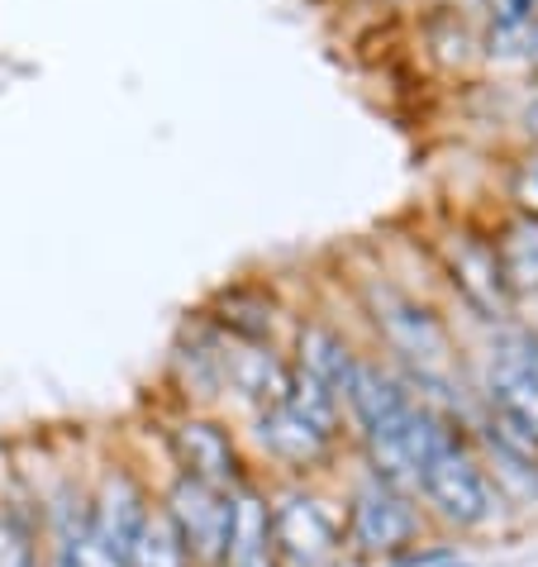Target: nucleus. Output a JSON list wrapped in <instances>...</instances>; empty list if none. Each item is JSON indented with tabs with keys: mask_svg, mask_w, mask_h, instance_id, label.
Segmentation results:
<instances>
[{
	"mask_svg": "<svg viewBox=\"0 0 538 567\" xmlns=\"http://www.w3.org/2000/svg\"><path fill=\"white\" fill-rule=\"evenodd\" d=\"M420 519L410 511V501L401 496V486H391L376 477L372 486H362L353 501V519H348V544L362 558H391L415 539Z\"/></svg>",
	"mask_w": 538,
	"mask_h": 567,
	"instance_id": "nucleus-2",
	"label": "nucleus"
},
{
	"mask_svg": "<svg viewBox=\"0 0 538 567\" xmlns=\"http://www.w3.org/2000/svg\"><path fill=\"white\" fill-rule=\"evenodd\" d=\"M496 262L510 291H538V219L519 215L496 239Z\"/></svg>",
	"mask_w": 538,
	"mask_h": 567,
	"instance_id": "nucleus-14",
	"label": "nucleus"
},
{
	"mask_svg": "<svg viewBox=\"0 0 538 567\" xmlns=\"http://www.w3.org/2000/svg\"><path fill=\"white\" fill-rule=\"evenodd\" d=\"M339 401H343L339 391H329L324 382H314L310 372L296 368L291 372V386H287V401H281V405H291L300 420H310L320 434L334 439V430H339Z\"/></svg>",
	"mask_w": 538,
	"mask_h": 567,
	"instance_id": "nucleus-15",
	"label": "nucleus"
},
{
	"mask_svg": "<svg viewBox=\"0 0 538 567\" xmlns=\"http://www.w3.org/2000/svg\"><path fill=\"white\" fill-rule=\"evenodd\" d=\"M490 396L496 411L519 424L529 439H538V339L525 334L496 358L490 368Z\"/></svg>",
	"mask_w": 538,
	"mask_h": 567,
	"instance_id": "nucleus-6",
	"label": "nucleus"
},
{
	"mask_svg": "<svg viewBox=\"0 0 538 567\" xmlns=\"http://www.w3.org/2000/svg\"><path fill=\"white\" fill-rule=\"evenodd\" d=\"M420 486H424V496H430V506L457 529H472L490 515V486L482 477V467L457 449V439L443 444L434 458L420 467Z\"/></svg>",
	"mask_w": 538,
	"mask_h": 567,
	"instance_id": "nucleus-1",
	"label": "nucleus"
},
{
	"mask_svg": "<svg viewBox=\"0 0 538 567\" xmlns=\"http://www.w3.org/2000/svg\"><path fill=\"white\" fill-rule=\"evenodd\" d=\"M353 368H358V358L348 353V343L334 329H324V324L300 329V372H310L314 382H324L329 391L343 396L348 382H353Z\"/></svg>",
	"mask_w": 538,
	"mask_h": 567,
	"instance_id": "nucleus-13",
	"label": "nucleus"
},
{
	"mask_svg": "<svg viewBox=\"0 0 538 567\" xmlns=\"http://www.w3.org/2000/svg\"><path fill=\"white\" fill-rule=\"evenodd\" d=\"M219 567H277V539H272V511L252 486L229 492V529L219 548Z\"/></svg>",
	"mask_w": 538,
	"mask_h": 567,
	"instance_id": "nucleus-8",
	"label": "nucleus"
},
{
	"mask_svg": "<svg viewBox=\"0 0 538 567\" xmlns=\"http://www.w3.org/2000/svg\"><path fill=\"white\" fill-rule=\"evenodd\" d=\"M395 567H448V554H424V558H410V563H395Z\"/></svg>",
	"mask_w": 538,
	"mask_h": 567,
	"instance_id": "nucleus-19",
	"label": "nucleus"
},
{
	"mask_svg": "<svg viewBox=\"0 0 538 567\" xmlns=\"http://www.w3.org/2000/svg\"><path fill=\"white\" fill-rule=\"evenodd\" d=\"M258 439L267 453H277L281 463H296V467H310L329 453V434H320L310 420H300L291 405H272L262 411L258 420Z\"/></svg>",
	"mask_w": 538,
	"mask_h": 567,
	"instance_id": "nucleus-12",
	"label": "nucleus"
},
{
	"mask_svg": "<svg viewBox=\"0 0 538 567\" xmlns=\"http://www.w3.org/2000/svg\"><path fill=\"white\" fill-rule=\"evenodd\" d=\"M130 567H192V558H186V548H182L167 515L144 519V529H138V539H134V554H130Z\"/></svg>",
	"mask_w": 538,
	"mask_h": 567,
	"instance_id": "nucleus-16",
	"label": "nucleus"
},
{
	"mask_svg": "<svg viewBox=\"0 0 538 567\" xmlns=\"http://www.w3.org/2000/svg\"><path fill=\"white\" fill-rule=\"evenodd\" d=\"M376 324L386 329L391 349L405 353L410 362H420L424 372L438 368V362L448 358V334H443V324L434 320L430 310H420L415 301H401V296H382V301H376Z\"/></svg>",
	"mask_w": 538,
	"mask_h": 567,
	"instance_id": "nucleus-11",
	"label": "nucleus"
},
{
	"mask_svg": "<svg viewBox=\"0 0 538 567\" xmlns=\"http://www.w3.org/2000/svg\"><path fill=\"white\" fill-rule=\"evenodd\" d=\"M172 529L186 548V558L200 563H219V548H225V529H229V492H215L205 482L182 477L167 492V511Z\"/></svg>",
	"mask_w": 538,
	"mask_h": 567,
	"instance_id": "nucleus-3",
	"label": "nucleus"
},
{
	"mask_svg": "<svg viewBox=\"0 0 538 567\" xmlns=\"http://www.w3.org/2000/svg\"><path fill=\"white\" fill-rule=\"evenodd\" d=\"M529 53H534V58H538V29H534V49H529Z\"/></svg>",
	"mask_w": 538,
	"mask_h": 567,
	"instance_id": "nucleus-21",
	"label": "nucleus"
},
{
	"mask_svg": "<svg viewBox=\"0 0 538 567\" xmlns=\"http://www.w3.org/2000/svg\"><path fill=\"white\" fill-rule=\"evenodd\" d=\"M443 262L453 272V287L467 296V306H477L486 320H500L505 306H510V287L500 277V262H496V248L482 244V239H467V234H453L443 244Z\"/></svg>",
	"mask_w": 538,
	"mask_h": 567,
	"instance_id": "nucleus-7",
	"label": "nucleus"
},
{
	"mask_svg": "<svg viewBox=\"0 0 538 567\" xmlns=\"http://www.w3.org/2000/svg\"><path fill=\"white\" fill-rule=\"evenodd\" d=\"M144 519H148L144 492L134 486L130 472H115V477H105L101 496H96V506L86 511V529L96 534V539H101L115 558L130 563L134 539H138V529H144Z\"/></svg>",
	"mask_w": 538,
	"mask_h": 567,
	"instance_id": "nucleus-10",
	"label": "nucleus"
},
{
	"mask_svg": "<svg viewBox=\"0 0 538 567\" xmlns=\"http://www.w3.org/2000/svg\"><path fill=\"white\" fill-rule=\"evenodd\" d=\"M510 192H515L519 206H525V215H534V219H538V157H525V163L515 167Z\"/></svg>",
	"mask_w": 538,
	"mask_h": 567,
	"instance_id": "nucleus-18",
	"label": "nucleus"
},
{
	"mask_svg": "<svg viewBox=\"0 0 538 567\" xmlns=\"http://www.w3.org/2000/svg\"><path fill=\"white\" fill-rule=\"evenodd\" d=\"M215 368H219V382H229L234 391H244L248 401L267 405V411L287 401L291 372L281 368V362L267 353L262 343H252V339H239V334H234L229 343H219V349H215Z\"/></svg>",
	"mask_w": 538,
	"mask_h": 567,
	"instance_id": "nucleus-9",
	"label": "nucleus"
},
{
	"mask_svg": "<svg viewBox=\"0 0 538 567\" xmlns=\"http://www.w3.org/2000/svg\"><path fill=\"white\" fill-rule=\"evenodd\" d=\"M272 539H277V558H291L300 567H320L339 554L334 515L310 496H287L272 511Z\"/></svg>",
	"mask_w": 538,
	"mask_h": 567,
	"instance_id": "nucleus-4",
	"label": "nucleus"
},
{
	"mask_svg": "<svg viewBox=\"0 0 538 567\" xmlns=\"http://www.w3.org/2000/svg\"><path fill=\"white\" fill-rule=\"evenodd\" d=\"M525 120H529V134H534V138H538V101H534V105H529V115H525Z\"/></svg>",
	"mask_w": 538,
	"mask_h": 567,
	"instance_id": "nucleus-20",
	"label": "nucleus"
},
{
	"mask_svg": "<svg viewBox=\"0 0 538 567\" xmlns=\"http://www.w3.org/2000/svg\"><path fill=\"white\" fill-rule=\"evenodd\" d=\"M172 453H177L182 477L205 482L215 492H234L239 486V453H234L229 434L210 420H182L172 424Z\"/></svg>",
	"mask_w": 538,
	"mask_h": 567,
	"instance_id": "nucleus-5",
	"label": "nucleus"
},
{
	"mask_svg": "<svg viewBox=\"0 0 538 567\" xmlns=\"http://www.w3.org/2000/svg\"><path fill=\"white\" fill-rule=\"evenodd\" d=\"M0 567H39L34 529H29V519L10 506H0Z\"/></svg>",
	"mask_w": 538,
	"mask_h": 567,
	"instance_id": "nucleus-17",
	"label": "nucleus"
}]
</instances>
